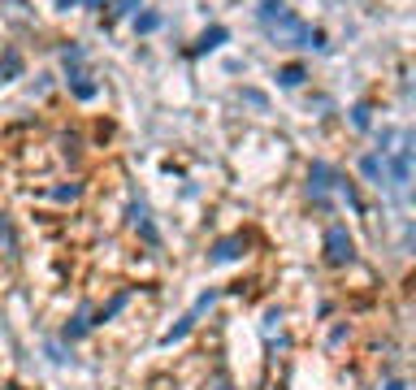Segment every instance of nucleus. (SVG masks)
Instances as JSON below:
<instances>
[{"instance_id": "nucleus-1", "label": "nucleus", "mask_w": 416, "mask_h": 390, "mask_svg": "<svg viewBox=\"0 0 416 390\" xmlns=\"http://www.w3.org/2000/svg\"><path fill=\"white\" fill-rule=\"evenodd\" d=\"M265 26L274 30V39H278V44H295V48H321V44H325L321 30H312V26L295 22L291 13H278V18H274V22H265Z\"/></svg>"}, {"instance_id": "nucleus-2", "label": "nucleus", "mask_w": 416, "mask_h": 390, "mask_svg": "<svg viewBox=\"0 0 416 390\" xmlns=\"http://www.w3.org/2000/svg\"><path fill=\"white\" fill-rule=\"evenodd\" d=\"M325 260H330V265H347V260H351L347 225H330V230H325Z\"/></svg>"}, {"instance_id": "nucleus-3", "label": "nucleus", "mask_w": 416, "mask_h": 390, "mask_svg": "<svg viewBox=\"0 0 416 390\" xmlns=\"http://www.w3.org/2000/svg\"><path fill=\"white\" fill-rule=\"evenodd\" d=\"M238 248H243V234H234V239H221L217 248H213V260H234Z\"/></svg>"}, {"instance_id": "nucleus-4", "label": "nucleus", "mask_w": 416, "mask_h": 390, "mask_svg": "<svg viewBox=\"0 0 416 390\" xmlns=\"http://www.w3.org/2000/svg\"><path fill=\"white\" fill-rule=\"evenodd\" d=\"M226 39V26H213V30H204L200 35V44H196V53H213V48Z\"/></svg>"}, {"instance_id": "nucleus-5", "label": "nucleus", "mask_w": 416, "mask_h": 390, "mask_svg": "<svg viewBox=\"0 0 416 390\" xmlns=\"http://www.w3.org/2000/svg\"><path fill=\"white\" fill-rule=\"evenodd\" d=\"M278 83L282 87H299L303 83V70H299V65H282V70H278Z\"/></svg>"}, {"instance_id": "nucleus-6", "label": "nucleus", "mask_w": 416, "mask_h": 390, "mask_svg": "<svg viewBox=\"0 0 416 390\" xmlns=\"http://www.w3.org/2000/svg\"><path fill=\"white\" fill-rule=\"evenodd\" d=\"M191 325H196V313H187V317H182V321H178V325H173V330H169V334L161 338V343H165V347H169V343H178V338H182V334L191 330Z\"/></svg>"}, {"instance_id": "nucleus-7", "label": "nucleus", "mask_w": 416, "mask_h": 390, "mask_svg": "<svg viewBox=\"0 0 416 390\" xmlns=\"http://www.w3.org/2000/svg\"><path fill=\"white\" fill-rule=\"evenodd\" d=\"M408 165H412V152L404 148V152H399V160H395V183H399V187L408 183Z\"/></svg>"}, {"instance_id": "nucleus-8", "label": "nucleus", "mask_w": 416, "mask_h": 390, "mask_svg": "<svg viewBox=\"0 0 416 390\" xmlns=\"http://www.w3.org/2000/svg\"><path fill=\"white\" fill-rule=\"evenodd\" d=\"M278 13H286V9H282V0H261V22H274Z\"/></svg>"}, {"instance_id": "nucleus-9", "label": "nucleus", "mask_w": 416, "mask_h": 390, "mask_svg": "<svg viewBox=\"0 0 416 390\" xmlns=\"http://www.w3.org/2000/svg\"><path fill=\"white\" fill-rule=\"evenodd\" d=\"M139 30H143V35H148V30H156V26H161V13H139V22H135Z\"/></svg>"}, {"instance_id": "nucleus-10", "label": "nucleus", "mask_w": 416, "mask_h": 390, "mask_svg": "<svg viewBox=\"0 0 416 390\" xmlns=\"http://www.w3.org/2000/svg\"><path fill=\"white\" fill-rule=\"evenodd\" d=\"M360 169H364V174H369L373 183H377V178H381V160H377V156H364V160H360Z\"/></svg>"}, {"instance_id": "nucleus-11", "label": "nucleus", "mask_w": 416, "mask_h": 390, "mask_svg": "<svg viewBox=\"0 0 416 390\" xmlns=\"http://www.w3.org/2000/svg\"><path fill=\"white\" fill-rule=\"evenodd\" d=\"M18 53H5V65H0V74H5V78H13V74H18Z\"/></svg>"}, {"instance_id": "nucleus-12", "label": "nucleus", "mask_w": 416, "mask_h": 390, "mask_svg": "<svg viewBox=\"0 0 416 390\" xmlns=\"http://www.w3.org/2000/svg\"><path fill=\"white\" fill-rule=\"evenodd\" d=\"M87 334V317H74V325H66V338H83Z\"/></svg>"}, {"instance_id": "nucleus-13", "label": "nucleus", "mask_w": 416, "mask_h": 390, "mask_svg": "<svg viewBox=\"0 0 416 390\" xmlns=\"http://www.w3.org/2000/svg\"><path fill=\"white\" fill-rule=\"evenodd\" d=\"M74 95H83V100H91V95H95V87H91V83H74Z\"/></svg>"}, {"instance_id": "nucleus-14", "label": "nucleus", "mask_w": 416, "mask_h": 390, "mask_svg": "<svg viewBox=\"0 0 416 390\" xmlns=\"http://www.w3.org/2000/svg\"><path fill=\"white\" fill-rule=\"evenodd\" d=\"M386 390H404V382H390V386H386Z\"/></svg>"}, {"instance_id": "nucleus-15", "label": "nucleus", "mask_w": 416, "mask_h": 390, "mask_svg": "<svg viewBox=\"0 0 416 390\" xmlns=\"http://www.w3.org/2000/svg\"><path fill=\"white\" fill-rule=\"evenodd\" d=\"M83 5H87V9H91V5H104V0H83Z\"/></svg>"}, {"instance_id": "nucleus-16", "label": "nucleus", "mask_w": 416, "mask_h": 390, "mask_svg": "<svg viewBox=\"0 0 416 390\" xmlns=\"http://www.w3.org/2000/svg\"><path fill=\"white\" fill-rule=\"evenodd\" d=\"M0 239H5V217H0Z\"/></svg>"}, {"instance_id": "nucleus-17", "label": "nucleus", "mask_w": 416, "mask_h": 390, "mask_svg": "<svg viewBox=\"0 0 416 390\" xmlns=\"http://www.w3.org/2000/svg\"><path fill=\"white\" fill-rule=\"evenodd\" d=\"M61 5H74V0H61Z\"/></svg>"}]
</instances>
